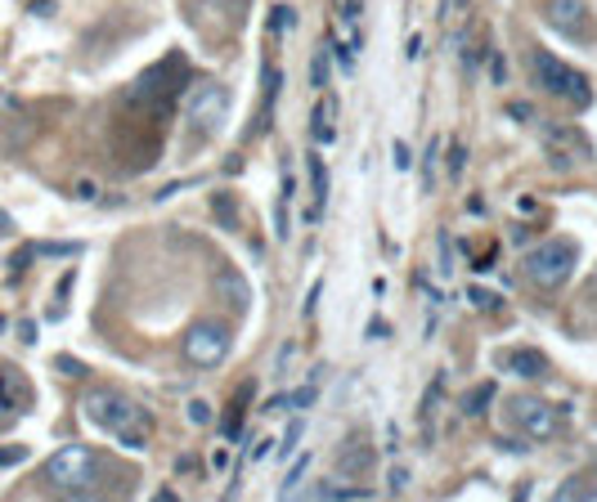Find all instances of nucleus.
<instances>
[{
	"label": "nucleus",
	"instance_id": "8",
	"mask_svg": "<svg viewBox=\"0 0 597 502\" xmlns=\"http://www.w3.org/2000/svg\"><path fill=\"white\" fill-rule=\"evenodd\" d=\"M225 113H229V90H225V85L207 81L203 90L193 94V109H189L193 126H203V130H216V126L225 122Z\"/></svg>",
	"mask_w": 597,
	"mask_h": 502
},
{
	"label": "nucleus",
	"instance_id": "21",
	"mask_svg": "<svg viewBox=\"0 0 597 502\" xmlns=\"http://www.w3.org/2000/svg\"><path fill=\"white\" fill-rule=\"evenodd\" d=\"M14 233V220L10 216H0V238H10Z\"/></svg>",
	"mask_w": 597,
	"mask_h": 502
},
{
	"label": "nucleus",
	"instance_id": "18",
	"mask_svg": "<svg viewBox=\"0 0 597 502\" xmlns=\"http://www.w3.org/2000/svg\"><path fill=\"white\" fill-rule=\"evenodd\" d=\"M296 440H302V422H292V426H288V435H283V454H288V448H292Z\"/></svg>",
	"mask_w": 597,
	"mask_h": 502
},
{
	"label": "nucleus",
	"instance_id": "3",
	"mask_svg": "<svg viewBox=\"0 0 597 502\" xmlns=\"http://www.w3.org/2000/svg\"><path fill=\"white\" fill-rule=\"evenodd\" d=\"M575 261H579V247L571 238H549L526 251V274L539 287H562L575 274Z\"/></svg>",
	"mask_w": 597,
	"mask_h": 502
},
{
	"label": "nucleus",
	"instance_id": "10",
	"mask_svg": "<svg viewBox=\"0 0 597 502\" xmlns=\"http://www.w3.org/2000/svg\"><path fill=\"white\" fill-rule=\"evenodd\" d=\"M512 368H517L521 377H543V373H549V364H543L534 350H517V355H512Z\"/></svg>",
	"mask_w": 597,
	"mask_h": 502
},
{
	"label": "nucleus",
	"instance_id": "15",
	"mask_svg": "<svg viewBox=\"0 0 597 502\" xmlns=\"http://www.w3.org/2000/svg\"><path fill=\"white\" fill-rule=\"evenodd\" d=\"M23 458H27V448H23V444L0 448V467H14V463H23Z\"/></svg>",
	"mask_w": 597,
	"mask_h": 502
},
{
	"label": "nucleus",
	"instance_id": "14",
	"mask_svg": "<svg viewBox=\"0 0 597 502\" xmlns=\"http://www.w3.org/2000/svg\"><path fill=\"white\" fill-rule=\"evenodd\" d=\"M189 422H193V426H207V422H212V409L203 404V399H193V404H189Z\"/></svg>",
	"mask_w": 597,
	"mask_h": 502
},
{
	"label": "nucleus",
	"instance_id": "17",
	"mask_svg": "<svg viewBox=\"0 0 597 502\" xmlns=\"http://www.w3.org/2000/svg\"><path fill=\"white\" fill-rule=\"evenodd\" d=\"M315 395H319V390H315V386H306V390H296V395H292V404H296V409H306V404H315Z\"/></svg>",
	"mask_w": 597,
	"mask_h": 502
},
{
	"label": "nucleus",
	"instance_id": "12",
	"mask_svg": "<svg viewBox=\"0 0 597 502\" xmlns=\"http://www.w3.org/2000/svg\"><path fill=\"white\" fill-rule=\"evenodd\" d=\"M306 167H311V180H315V197L324 203V193H328V171H324V162H319L315 153H311V162H306Z\"/></svg>",
	"mask_w": 597,
	"mask_h": 502
},
{
	"label": "nucleus",
	"instance_id": "7",
	"mask_svg": "<svg viewBox=\"0 0 597 502\" xmlns=\"http://www.w3.org/2000/svg\"><path fill=\"white\" fill-rule=\"evenodd\" d=\"M543 19H549L557 32H566L571 41H579V45L593 41V23H588L584 0H549V5H543Z\"/></svg>",
	"mask_w": 597,
	"mask_h": 502
},
{
	"label": "nucleus",
	"instance_id": "2",
	"mask_svg": "<svg viewBox=\"0 0 597 502\" xmlns=\"http://www.w3.org/2000/svg\"><path fill=\"white\" fill-rule=\"evenodd\" d=\"M99 471H104V458L86 444H64L59 454H49V463H45V480L68 489V493H90L99 484Z\"/></svg>",
	"mask_w": 597,
	"mask_h": 502
},
{
	"label": "nucleus",
	"instance_id": "16",
	"mask_svg": "<svg viewBox=\"0 0 597 502\" xmlns=\"http://www.w3.org/2000/svg\"><path fill=\"white\" fill-rule=\"evenodd\" d=\"M489 77H494V81H508V68H504V55H489Z\"/></svg>",
	"mask_w": 597,
	"mask_h": 502
},
{
	"label": "nucleus",
	"instance_id": "20",
	"mask_svg": "<svg viewBox=\"0 0 597 502\" xmlns=\"http://www.w3.org/2000/svg\"><path fill=\"white\" fill-rule=\"evenodd\" d=\"M463 162H468V153H463V148H454V153H450V171H463Z\"/></svg>",
	"mask_w": 597,
	"mask_h": 502
},
{
	"label": "nucleus",
	"instance_id": "22",
	"mask_svg": "<svg viewBox=\"0 0 597 502\" xmlns=\"http://www.w3.org/2000/svg\"><path fill=\"white\" fill-rule=\"evenodd\" d=\"M207 5H216V10H225V5H229V0H207Z\"/></svg>",
	"mask_w": 597,
	"mask_h": 502
},
{
	"label": "nucleus",
	"instance_id": "1",
	"mask_svg": "<svg viewBox=\"0 0 597 502\" xmlns=\"http://www.w3.org/2000/svg\"><path fill=\"white\" fill-rule=\"evenodd\" d=\"M81 409H86V418L104 431V435H117L126 448H144L148 444V413L135 404V399H126V395H117V390H90L86 399H81Z\"/></svg>",
	"mask_w": 597,
	"mask_h": 502
},
{
	"label": "nucleus",
	"instance_id": "9",
	"mask_svg": "<svg viewBox=\"0 0 597 502\" xmlns=\"http://www.w3.org/2000/svg\"><path fill=\"white\" fill-rule=\"evenodd\" d=\"M369 463H373V448H369L364 440H356L351 448H341L337 471H341V476H364V471H369Z\"/></svg>",
	"mask_w": 597,
	"mask_h": 502
},
{
	"label": "nucleus",
	"instance_id": "19",
	"mask_svg": "<svg viewBox=\"0 0 597 502\" xmlns=\"http://www.w3.org/2000/svg\"><path fill=\"white\" fill-rule=\"evenodd\" d=\"M311 81H315V85H324V81H328V59H319V64H315V72H311Z\"/></svg>",
	"mask_w": 597,
	"mask_h": 502
},
{
	"label": "nucleus",
	"instance_id": "6",
	"mask_svg": "<svg viewBox=\"0 0 597 502\" xmlns=\"http://www.w3.org/2000/svg\"><path fill=\"white\" fill-rule=\"evenodd\" d=\"M229 355V328L221 319H203L193 323L189 336H184V360L193 368H221Z\"/></svg>",
	"mask_w": 597,
	"mask_h": 502
},
{
	"label": "nucleus",
	"instance_id": "4",
	"mask_svg": "<svg viewBox=\"0 0 597 502\" xmlns=\"http://www.w3.org/2000/svg\"><path fill=\"white\" fill-rule=\"evenodd\" d=\"M534 77L543 81V90H549V94L566 99V104H575V109H588V104H593L588 77L575 72L571 64H562L557 55H549V49H534Z\"/></svg>",
	"mask_w": 597,
	"mask_h": 502
},
{
	"label": "nucleus",
	"instance_id": "13",
	"mask_svg": "<svg viewBox=\"0 0 597 502\" xmlns=\"http://www.w3.org/2000/svg\"><path fill=\"white\" fill-rule=\"evenodd\" d=\"M306 467H311V454H302V458H296V463H292V471L283 476V493H292V489H296V480H302V476H306Z\"/></svg>",
	"mask_w": 597,
	"mask_h": 502
},
{
	"label": "nucleus",
	"instance_id": "11",
	"mask_svg": "<svg viewBox=\"0 0 597 502\" xmlns=\"http://www.w3.org/2000/svg\"><path fill=\"white\" fill-rule=\"evenodd\" d=\"M315 139L319 144H333V104H328V99H324V104H315Z\"/></svg>",
	"mask_w": 597,
	"mask_h": 502
},
{
	"label": "nucleus",
	"instance_id": "5",
	"mask_svg": "<svg viewBox=\"0 0 597 502\" xmlns=\"http://www.w3.org/2000/svg\"><path fill=\"white\" fill-rule=\"evenodd\" d=\"M504 422L530 440H553L562 426V413L553 404H543L539 395H508L504 399Z\"/></svg>",
	"mask_w": 597,
	"mask_h": 502
}]
</instances>
